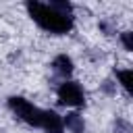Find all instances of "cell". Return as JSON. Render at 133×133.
<instances>
[{
  "label": "cell",
  "instance_id": "7a4b0ae2",
  "mask_svg": "<svg viewBox=\"0 0 133 133\" xmlns=\"http://www.w3.org/2000/svg\"><path fill=\"white\" fill-rule=\"evenodd\" d=\"M6 104H8L10 112H12L19 121H23V123L39 129L42 116H44V108H37L33 102H29V100L23 98V96H10V98L6 100Z\"/></svg>",
  "mask_w": 133,
  "mask_h": 133
},
{
  "label": "cell",
  "instance_id": "52a82bcc",
  "mask_svg": "<svg viewBox=\"0 0 133 133\" xmlns=\"http://www.w3.org/2000/svg\"><path fill=\"white\" fill-rule=\"evenodd\" d=\"M114 75H116L121 87H123V89L127 91V96H129V94H131V69H118Z\"/></svg>",
  "mask_w": 133,
  "mask_h": 133
},
{
  "label": "cell",
  "instance_id": "3957f363",
  "mask_svg": "<svg viewBox=\"0 0 133 133\" xmlns=\"http://www.w3.org/2000/svg\"><path fill=\"white\" fill-rule=\"evenodd\" d=\"M56 96H58V102L62 106H71V108H81L85 104V91L81 87V83L73 81V79H66L58 85L56 89Z\"/></svg>",
  "mask_w": 133,
  "mask_h": 133
},
{
  "label": "cell",
  "instance_id": "5b68a950",
  "mask_svg": "<svg viewBox=\"0 0 133 133\" xmlns=\"http://www.w3.org/2000/svg\"><path fill=\"white\" fill-rule=\"evenodd\" d=\"M52 71L58 75V77H62L64 81L71 77V73H73V60H71V56H66V54H58L54 60H52Z\"/></svg>",
  "mask_w": 133,
  "mask_h": 133
},
{
  "label": "cell",
  "instance_id": "277c9868",
  "mask_svg": "<svg viewBox=\"0 0 133 133\" xmlns=\"http://www.w3.org/2000/svg\"><path fill=\"white\" fill-rule=\"evenodd\" d=\"M39 129H44L46 133H64V125H62V116L54 110H44L42 116V125Z\"/></svg>",
  "mask_w": 133,
  "mask_h": 133
},
{
  "label": "cell",
  "instance_id": "6da1fadb",
  "mask_svg": "<svg viewBox=\"0 0 133 133\" xmlns=\"http://www.w3.org/2000/svg\"><path fill=\"white\" fill-rule=\"evenodd\" d=\"M29 17L48 33L54 35H64L73 29V6L69 2H58L52 0L48 4L44 2H27L25 4Z\"/></svg>",
  "mask_w": 133,
  "mask_h": 133
},
{
  "label": "cell",
  "instance_id": "ba28073f",
  "mask_svg": "<svg viewBox=\"0 0 133 133\" xmlns=\"http://www.w3.org/2000/svg\"><path fill=\"white\" fill-rule=\"evenodd\" d=\"M121 42H123V46H125V50H127V52H131V50H133L131 31H123V33H121Z\"/></svg>",
  "mask_w": 133,
  "mask_h": 133
},
{
  "label": "cell",
  "instance_id": "8992f818",
  "mask_svg": "<svg viewBox=\"0 0 133 133\" xmlns=\"http://www.w3.org/2000/svg\"><path fill=\"white\" fill-rule=\"evenodd\" d=\"M62 125L64 129H69L71 133H85V121L79 112H69L64 118H62Z\"/></svg>",
  "mask_w": 133,
  "mask_h": 133
}]
</instances>
